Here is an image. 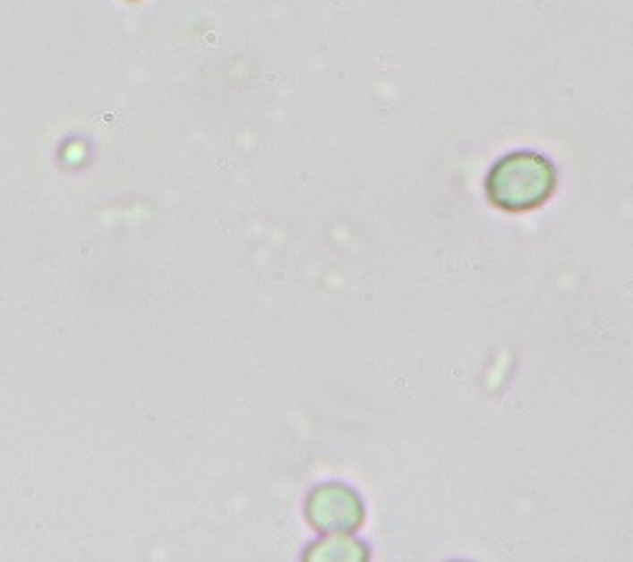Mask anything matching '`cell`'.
I'll return each instance as SVG.
<instances>
[{
	"instance_id": "1",
	"label": "cell",
	"mask_w": 633,
	"mask_h": 562,
	"mask_svg": "<svg viewBox=\"0 0 633 562\" xmlns=\"http://www.w3.org/2000/svg\"><path fill=\"white\" fill-rule=\"evenodd\" d=\"M555 191V170L543 155L515 152L501 158L486 178V195L504 210H532Z\"/></svg>"
},
{
	"instance_id": "2",
	"label": "cell",
	"mask_w": 633,
	"mask_h": 562,
	"mask_svg": "<svg viewBox=\"0 0 633 562\" xmlns=\"http://www.w3.org/2000/svg\"><path fill=\"white\" fill-rule=\"evenodd\" d=\"M307 519L314 530L324 534H350L365 522V504L353 489L327 484L310 494Z\"/></svg>"
}]
</instances>
